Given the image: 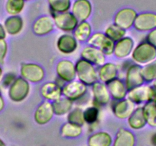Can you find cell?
Returning a JSON list of instances; mask_svg holds the SVG:
<instances>
[{"label": "cell", "mask_w": 156, "mask_h": 146, "mask_svg": "<svg viewBox=\"0 0 156 146\" xmlns=\"http://www.w3.org/2000/svg\"><path fill=\"white\" fill-rule=\"evenodd\" d=\"M76 78L78 81L90 87L99 81L97 75V67L85 59L80 58L75 62Z\"/></svg>", "instance_id": "obj_1"}, {"label": "cell", "mask_w": 156, "mask_h": 146, "mask_svg": "<svg viewBox=\"0 0 156 146\" xmlns=\"http://www.w3.org/2000/svg\"><path fill=\"white\" fill-rule=\"evenodd\" d=\"M131 58L133 62L143 66L156 59V47L144 39L135 46Z\"/></svg>", "instance_id": "obj_2"}, {"label": "cell", "mask_w": 156, "mask_h": 146, "mask_svg": "<svg viewBox=\"0 0 156 146\" xmlns=\"http://www.w3.org/2000/svg\"><path fill=\"white\" fill-rule=\"evenodd\" d=\"M127 98L136 106H142L148 102L156 104V89L151 84L145 83L129 91Z\"/></svg>", "instance_id": "obj_3"}, {"label": "cell", "mask_w": 156, "mask_h": 146, "mask_svg": "<svg viewBox=\"0 0 156 146\" xmlns=\"http://www.w3.org/2000/svg\"><path fill=\"white\" fill-rule=\"evenodd\" d=\"M31 91L30 83L22 77L18 76L8 88V97L13 103H22L26 99Z\"/></svg>", "instance_id": "obj_4"}, {"label": "cell", "mask_w": 156, "mask_h": 146, "mask_svg": "<svg viewBox=\"0 0 156 146\" xmlns=\"http://www.w3.org/2000/svg\"><path fill=\"white\" fill-rule=\"evenodd\" d=\"M20 76L29 83H39L44 80L45 71L41 65L34 62H22L19 68Z\"/></svg>", "instance_id": "obj_5"}, {"label": "cell", "mask_w": 156, "mask_h": 146, "mask_svg": "<svg viewBox=\"0 0 156 146\" xmlns=\"http://www.w3.org/2000/svg\"><path fill=\"white\" fill-rule=\"evenodd\" d=\"M51 16L55 27L64 33H73L76 25L80 22L70 11L51 14Z\"/></svg>", "instance_id": "obj_6"}, {"label": "cell", "mask_w": 156, "mask_h": 146, "mask_svg": "<svg viewBox=\"0 0 156 146\" xmlns=\"http://www.w3.org/2000/svg\"><path fill=\"white\" fill-rule=\"evenodd\" d=\"M88 91V87L78 80L65 83L62 87V95L73 102L83 99Z\"/></svg>", "instance_id": "obj_7"}, {"label": "cell", "mask_w": 156, "mask_h": 146, "mask_svg": "<svg viewBox=\"0 0 156 146\" xmlns=\"http://www.w3.org/2000/svg\"><path fill=\"white\" fill-rule=\"evenodd\" d=\"M87 43L88 45L101 50L106 56H110L113 54L115 42L109 39L104 33L96 32L92 34Z\"/></svg>", "instance_id": "obj_8"}, {"label": "cell", "mask_w": 156, "mask_h": 146, "mask_svg": "<svg viewBox=\"0 0 156 146\" xmlns=\"http://www.w3.org/2000/svg\"><path fill=\"white\" fill-rule=\"evenodd\" d=\"M142 68V65L135 62H132L126 67L124 81L128 91L145 84Z\"/></svg>", "instance_id": "obj_9"}, {"label": "cell", "mask_w": 156, "mask_h": 146, "mask_svg": "<svg viewBox=\"0 0 156 146\" xmlns=\"http://www.w3.org/2000/svg\"><path fill=\"white\" fill-rule=\"evenodd\" d=\"M138 12L131 7H124L115 12L113 17V23L126 31L133 28Z\"/></svg>", "instance_id": "obj_10"}, {"label": "cell", "mask_w": 156, "mask_h": 146, "mask_svg": "<svg viewBox=\"0 0 156 146\" xmlns=\"http://www.w3.org/2000/svg\"><path fill=\"white\" fill-rule=\"evenodd\" d=\"M57 78L64 83L76 80V72L75 63L67 59H63L58 61L55 65Z\"/></svg>", "instance_id": "obj_11"}, {"label": "cell", "mask_w": 156, "mask_h": 146, "mask_svg": "<svg viewBox=\"0 0 156 146\" xmlns=\"http://www.w3.org/2000/svg\"><path fill=\"white\" fill-rule=\"evenodd\" d=\"M133 28L140 33H148L152 31L156 28V12H142L138 13Z\"/></svg>", "instance_id": "obj_12"}, {"label": "cell", "mask_w": 156, "mask_h": 146, "mask_svg": "<svg viewBox=\"0 0 156 146\" xmlns=\"http://www.w3.org/2000/svg\"><path fill=\"white\" fill-rule=\"evenodd\" d=\"M93 98V105L100 107L106 106L111 101V97L106 84L97 81L90 86Z\"/></svg>", "instance_id": "obj_13"}, {"label": "cell", "mask_w": 156, "mask_h": 146, "mask_svg": "<svg viewBox=\"0 0 156 146\" xmlns=\"http://www.w3.org/2000/svg\"><path fill=\"white\" fill-rule=\"evenodd\" d=\"M78 42L72 33H64L58 36L56 41V48L63 55L73 54L78 49Z\"/></svg>", "instance_id": "obj_14"}, {"label": "cell", "mask_w": 156, "mask_h": 146, "mask_svg": "<svg viewBox=\"0 0 156 146\" xmlns=\"http://www.w3.org/2000/svg\"><path fill=\"white\" fill-rule=\"evenodd\" d=\"M137 106L129 98L112 101L111 104V111L112 114L119 120H126L134 111Z\"/></svg>", "instance_id": "obj_15"}, {"label": "cell", "mask_w": 156, "mask_h": 146, "mask_svg": "<svg viewBox=\"0 0 156 146\" xmlns=\"http://www.w3.org/2000/svg\"><path fill=\"white\" fill-rule=\"evenodd\" d=\"M55 115L52 102L44 100L36 107L34 113V120L37 124L44 126L51 121Z\"/></svg>", "instance_id": "obj_16"}, {"label": "cell", "mask_w": 156, "mask_h": 146, "mask_svg": "<svg viewBox=\"0 0 156 146\" xmlns=\"http://www.w3.org/2000/svg\"><path fill=\"white\" fill-rule=\"evenodd\" d=\"M70 12L79 22L87 21L92 15V3L90 0H73Z\"/></svg>", "instance_id": "obj_17"}, {"label": "cell", "mask_w": 156, "mask_h": 146, "mask_svg": "<svg viewBox=\"0 0 156 146\" xmlns=\"http://www.w3.org/2000/svg\"><path fill=\"white\" fill-rule=\"evenodd\" d=\"M55 25L51 16L41 15L37 17L32 24V31L37 37H44L55 30Z\"/></svg>", "instance_id": "obj_18"}, {"label": "cell", "mask_w": 156, "mask_h": 146, "mask_svg": "<svg viewBox=\"0 0 156 146\" xmlns=\"http://www.w3.org/2000/svg\"><path fill=\"white\" fill-rule=\"evenodd\" d=\"M135 46L136 43L134 39L129 36H125L122 39L115 43L112 55L117 59H126L131 56Z\"/></svg>", "instance_id": "obj_19"}, {"label": "cell", "mask_w": 156, "mask_h": 146, "mask_svg": "<svg viewBox=\"0 0 156 146\" xmlns=\"http://www.w3.org/2000/svg\"><path fill=\"white\" fill-rule=\"evenodd\" d=\"M80 58L88 61L95 66L103 65L106 61V56L99 49L92 46H87L80 51Z\"/></svg>", "instance_id": "obj_20"}, {"label": "cell", "mask_w": 156, "mask_h": 146, "mask_svg": "<svg viewBox=\"0 0 156 146\" xmlns=\"http://www.w3.org/2000/svg\"><path fill=\"white\" fill-rule=\"evenodd\" d=\"M112 101H120L127 98L128 89L124 80L116 78L106 84Z\"/></svg>", "instance_id": "obj_21"}, {"label": "cell", "mask_w": 156, "mask_h": 146, "mask_svg": "<svg viewBox=\"0 0 156 146\" xmlns=\"http://www.w3.org/2000/svg\"><path fill=\"white\" fill-rule=\"evenodd\" d=\"M119 67L113 62H105L103 65L97 67V75L100 81L107 84L112 80L118 78Z\"/></svg>", "instance_id": "obj_22"}, {"label": "cell", "mask_w": 156, "mask_h": 146, "mask_svg": "<svg viewBox=\"0 0 156 146\" xmlns=\"http://www.w3.org/2000/svg\"><path fill=\"white\" fill-rule=\"evenodd\" d=\"M40 94L44 100L53 102L63 96L62 87L56 81H48L41 86Z\"/></svg>", "instance_id": "obj_23"}, {"label": "cell", "mask_w": 156, "mask_h": 146, "mask_svg": "<svg viewBox=\"0 0 156 146\" xmlns=\"http://www.w3.org/2000/svg\"><path fill=\"white\" fill-rule=\"evenodd\" d=\"M136 138L133 131L121 127L115 133L112 146H136Z\"/></svg>", "instance_id": "obj_24"}, {"label": "cell", "mask_w": 156, "mask_h": 146, "mask_svg": "<svg viewBox=\"0 0 156 146\" xmlns=\"http://www.w3.org/2000/svg\"><path fill=\"white\" fill-rule=\"evenodd\" d=\"M3 26L6 31L7 35L14 37L22 33L25 26V22L20 15H9V17H7L4 21Z\"/></svg>", "instance_id": "obj_25"}, {"label": "cell", "mask_w": 156, "mask_h": 146, "mask_svg": "<svg viewBox=\"0 0 156 146\" xmlns=\"http://www.w3.org/2000/svg\"><path fill=\"white\" fill-rule=\"evenodd\" d=\"M126 120L128 126L133 130H141L147 126L142 106H137Z\"/></svg>", "instance_id": "obj_26"}, {"label": "cell", "mask_w": 156, "mask_h": 146, "mask_svg": "<svg viewBox=\"0 0 156 146\" xmlns=\"http://www.w3.org/2000/svg\"><path fill=\"white\" fill-rule=\"evenodd\" d=\"M113 138L106 131H98L91 134L87 138L88 146H112Z\"/></svg>", "instance_id": "obj_27"}, {"label": "cell", "mask_w": 156, "mask_h": 146, "mask_svg": "<svg viewBox=\"0 0 156 146\" xmlns=\"http://www.w3.org/2000/svg\"><path fill=\"white\" fill-rule=\"evenodd\" d=\"M72 34L78 42L85 43L92 35V26L87 21L80 22Z\"/></svg>", "instance_id": "obj_28"}, {"label": "cell", "mask_w": 156, "mask_h": 146, "mask_svg": "<svg viewBox=\"0 0 156 146\" xmlns=\"http://www.w3.org/2000/svg\"><path fill=\"white\" fill-rule=\"evenodd\" d=\"M55 115L58 117L65 116L73 107V102L65 97H61L59 99L52 102Z\"/></svg>", "instance_id": "obj_29"}, {"label": "cell", "mask_w": 156, "mask_h": 146, "mask_svg": "<svg viewBox=\"0 0 156 146\" xmlns=\"http://www.w3.org/2000/svg\"><path fill=\"white\" fill-rule=\"evenodd\" d=\"M83 133V126L74 123L66 122L60 129L61 136L64 138H76Z\"/></svg>", "instance_id": "obj_30"}, {"label": "cell", "mask_w": 156, "mask_h": 146, "mask_svg": "<svg viewBox=\"0 0 156 146\" xmlns=\"http://www.w3.org/2000/svg\"><path fill=\"white\" fill-rule=\"evenodd\" d=\"M50 14L70 11L72 0H47Z\"/></svg>", "instance_id": "obj_31"}, {"label": "cell", "mask_w": 156, "mask_h": 146, "mask_svg": "<svg viewBox=\"0 0 156 146\" xmlns=\"http://www.w3.org/2000/svg\"><path fill=\"white\" fill-rule=\"evenodd\" d=\"M142 107L144 116L146 120L147 126L151 128H156V104L148 102L144 104Z\"/></svg>", "instance_id": "obj_32"}, {"label": "cell", "mask_w": 156, "mask_h": 146, "mask_svg": "<svg viewBox=\"0 0 156 146\" xmlns=\"http://www.w3.org/2000/svg\"><path fill=\"white\" fill-rule=\"evenodd\" d=\"M25 6V0H6L5 11L9 15H19L23 12Z\"/></svg>", "instance_id": "obj_33"}, {"label": "cell", "mask_w": 156, "mask_h": 146, "mask_svg": "<svg viewBox=\"0 0 156 146\" xmlns=\"http://www.w3.org/2000/svg\"><path fill=\"white\" fill-rule=\"evenodd\" d=\"M103 33L115 43L126 36V31L114 23L108 25Z\"/></svg>", "instance_id": "obj_34"}, {"label": "cell", "mask_w": 156, "mask_h": 146, "mask_svg": "<svg viewBox=\"0 0 156 146\" xmlns=\"http://www.w3.org/2000/svg\"><path fill=\"white\" fill-rule=\"evenodd\" d=\"M100 117V108L92 105L83 110V118L85 123L89 126H94L98 123Z\"/></svg>", "instance_id": "obj_35"}, {"label": "cell", "mask_w": 156, "mask_h": 146, "mask_svg": "<svg viewBox=\"0 0 156 146\" xmlns=\"http://www.w3.org/2000/svg\"><path fill=\"white\" fill-rule=\"evenodd\" d=\"M142 71L145 83L151 84L156 79V59L143 65Z\"/></svg>", "instance_id": "obj_36"}, {"label": "cell", "mask_w": 156, "mask_h": 146, "mask_svg": "<svg viewBox=\"0 0 156 146\" xmlns=\"http://www.w3.org/2000/svg\"><path fill=\"white\" fill-rule=\"evenodd\" d=\"M67 121L83 126L86 124L83 118V110L80 107H74L67 114Z\"/></svg>", "instance_id": "obj_37"}, {"label": "cell", "mask_w": 156, "mask_h": 146, "mask_svg": "<svg viewBox=\"0 0 156 146\" xmlns=\"http://www.w3.org/2000/svg\"><path fill=\"white\" fill-rule=\"evenodd\" d=\"M18 75H16L15 72H12V71H9V72L5 73V74L3 75L2 81L0 82L1 86H2L3 88L8 89L9 88V86L14 82V81L16 79Z\"/></svg>", "instance_id": "obj_38"}, {"label": "cell", "mask_w": 156, "mask_h": 146, "mask_svg": "<svg viewBox=\"0 0 156 146\" xmlns=\"http://www.w3.org/2000/svg\"><path fill=\"white\" fill-rule=\"evenodd\" d=\"M9 52V45L6 40H0V65H2L5 62Z\"/></svg>", "instance_id": "obj_39"}, {"label": "cell", "mask_w": 156, "mask_h": 146, "mask_svg": "<svg viewBox=\"0 0 156 146\" xmlns=\"http://www.w3.org/2000/svg\"><path fill=\"white\" fill-rule=\"evenodd\" d=\"M145 40L156 47V28L153 29L152 31L147 33Z\"/></svg>", "instance_id": "obj_40"}, {"label": "cell", "mask_w": 156, "mask_h": 146, "mask_svg": "<svg viewBox=\"0 0 156 146\" xmlns=\"http://www.w3.org/2000/svg\"><path fill=\"white\" fill-rule=\"evenodd\" d=\"M7 33L5 31V28L3 26V24L0 23V40L6 39Z\"/></svg>", "instance_id": "obj_41"}, {"label": "cell", "mask_w": 156, "mask_h": 146, "mask_svg": "<svg viewBox=\"0 0 156 146\" xmlns=\"http://www.w3.org/2000/svg\"><path fill=\"white\" fill-rule=\"evenodd\" d=\"M5 101L4 99V97L2 95V92L0 91V113L2 112L3 111L4 109H5Z\"/></svg>", "instance_id": "obj_42"}, {"label": "cell", "mask_w": 156, "mask_h": 146, "mask_svg": "<svg viewBox=\"0 0 156 146\" xmlns=\"http://www.w3.org/2000/svg\"><path fill=\"white\" fill-rule=\"evenodd\" d=\"M150 144L151 146H156V132H154L150 137Z\"/></svg>", "instance_id": "obj_43"}, {"label": "cell", "mask_w": 156, "mask_h": 146, "mask_svg": "<svg viewBox=\"0 0 156 146\" xmlns=\"http://www.w3.org/2000/svg\"><path fill=\"white\" fill-rule=\"evenodd\" d=\"M3 75H4L3 68H2V65H0V82H1V81H2V77H3Z\"/></svg>", "instance_id": "obj_44"}, {"label": "cell", "mask_w": 156, "mask_h": 146, "mask_svg": "<svg viewBox=\"0 0 156 146\" xmlns=\"http://www.w3.org/2000/svg\"><path fill=\"white\" fill-rule=\"evenodd\" d=\"M0 146H7L6 144L5 143V141H4L2 138H0Z\"/></svg>", "instance_id": "obj_45"}, {"label": "cell", "mask_w": 156, "mask_h": 146, "mask_svg": "<svg viewBox=\"0 0 156 146\" xmlns=\"http://www.w3.org/2000/svg\"><path fill=\"white\" fill-rule=\"evenodd\" d=\"M151 85H152L153 86V87H154V88H155L156 89V79L155 80H154V81H153V82L152 83H151Z\"/></svg>", "instance_id": "obj_46"}, {"label": "cell", "mask_w": 156, "mask_h": 146, "mask_svg": "<svg viewBox=\"0 0 156 146\" xmlns=\"http://www.w3.org/2000/svg\"><path fill=\"white\" fill-rule=\"evenodd\" d=\"M25 2H30V1H33V0H25Z\"/></svg>", "instance_id": "obj_47"}]
</instances>
